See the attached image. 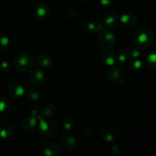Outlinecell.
I'll use <instances>...</instances> for the list:
<instances>
[{"label": "cell", "mask_w": 156, "mask_h": 156, "mask_svg": "<svg viewBox=\"0 0 156 156\" xmlns=\"http://www.w3.org/2000/svg\"><path fill=\"white\" fill-rule=\"evenodd\" d=\"M133 41L140 49H147L155 42V34L149 27H140L133 35Z\"/></svg>", "instance_id": "obj_1"}, {"label": "cell", "mask_w": 156, "mask_h": 156, "mask_svg": "<svg viewBox=\"0 0 156 156\" xmlns=\"http://www.w3.org/2000/svg\"><path fill=\"white\" fill-rule=\"evenodd\" d=\"M116 36L109 28L104 27L98 37V45L101 50H109L116 44Z\"/></svg>", "instance_id": "obj_2"}, {"label": "cell", "mask_w": 156, "mask_h": 156, "mask_svg": "<svg viewBox=\"0 0 156 156\" xmlns=\"http://www.w3.org/2000/svg\"><path fill=\"white\" fill-rule=\"evenodd\" d=\"M39 120V132L41 135L46 137L55 136L59 132V125L53 120H44L42 117Z\"/></svg>", "instance_id": "obj_3"}, {"label": "cell", "mask_w": 156, "mask_h": 156, "mask_svg": "<svg viewBox=\"0 0 156 156\" xmlns=\"http://www.w3.org/2000/svg\"><path fill=\"white\" fill-rule=\"evenodd\" d=\"M34 60L27 53H20L13 59L14 67L19 72L30 71L34 66Z\"/></svg>", "instance_id": "obj_4"}, {"label": "cell", "mask_w": 156, "mask_h": 156, "mask_svg": "<svg viewBox=\"0 0 156 156\" xmlns=\"http://www.w3.org/2000/svg\"><path fill=\"white\" fill-rule=\"evenodd\" d=\"M108 79L114 85H120L124 82L126 76L123 69L119 66H112L108 72Z\"/></svg>", "instance_id": "obj_5"}, {"label": "cell", "mask_w": 156, "mask_h": 156, "mask_svg": "<svg viewBox=\"0 0 156 156\" xmlns=\"http://www.w3.org/2000/svg\"><path fill=\"white\" fill-rule=\"evenodd\" d=\"M119 23H120V17L118 14L114 11H109L104 15L103 24L107 28H116Z\"/></svg>", "instance_id": "obj_6"}, {"label": "cell", "mask_w": 156, "mask_h": 156, "mask_svg": "<svg viewBox=\"0 0 156 156\" xmlns=\"http://www.w3.org/2000/svg\"><path fill=\"white\" fill-rule=\"evenodd\" d=\"M76 145H77V140L76 136L69 133L65 134L61 139V146L66 152H71L74 150L75 148L76 147Z\"/></svg>", "instance_id": "obj_7"}, {"label": "cell", "mask_w": 156, "mask_h": 156, "mask_svg": "<svg viewBox=\"0 0 156 156\" xmlns=\"http://www.w3.org/2000/svg\"><path fill=\"white\" fill-rule=\"evenodd\" d=\"M102 140L108 143H114L120 138V133L114 127H106L101 133Z\"/></svg>", "instance_id": "obj_8"}, {"label": "cell", "mask_w": 156, "mask_h": 156, "mask_svg": "<svg viewBox=\"0 0 156 156\" xmlns=\"http://www.w3.org/2000/svg\"><path fill=\"white\" fill-rule=\"evenodd\" d=\"M29 79L32 85L35 86H41L45 81V74L41 69H34L30 72Z\"/></svg>", "instance_id": "obj_9"}, {"label": "cell", "mask_w": 156, "mask_h": 156, "mask_svg": "<svg viewBox=\"0 0 156 156\" xmlns=\"http://www.w3.org/2000/svg\"><path fill=\"white\" fill-rule=\"evenodd\" d=\"M43 154L46 156H56L60 152L59 145L53 141H49L44 143L41 149Z\"/></svg>", "instance_id": "obj_10"}, {"label": "cell", "mask_w": 156, "mask_h": 156, "mask_svg": "<svg viewBox=\"0 0 156 156\" xmlns=\"http://www.w3.org/2000/svg\"><path fill=\"white\" fill-rule=\"evenodd\" d=\"M8 93L15 98H19L24 94V88L20 83L13 82L8 86Z\"/></svg>", "instance_id": "obj_11"}, {"label": "cell", "mask_w": 156, "mask_h": 156, "mask_svg": "<svg viewBox=\"0 0 156 156\" xmlns=\"http://www.w3.org/2000/svg\"><path fill=\"white\" fill-rule=\"evenodd\" d=\"M120 21L126 27H133L137 24V18L134 14L126 12L123 14L120 18Z\"/></svg>", "instance_id": "obj_12"}, {"label": "cell", "mask_w": 156, "mask_h": 156, "mask_svg": "<svg viewBox=\"0 0 156 156\" xmlns=\"http://www.w3.org/2000/svg\"><path fill=\"white\" fill-rule=\"evenodd\" d=\"M13 108L12 100L7 96L0 97V113L2 114H9Z\"/></svg>", "instance_id": "obj_13"}, {"label": "cell", "mask_w": 156, "mask_h": 156, "mask_svg": "<svg viewBox=\"0 0 156 156\" xmlns=\"http://www.w3.org/2000/svg\"><path fill=\"white\" fill-rule=\"evenodd\" d=\"M50 12V8L47 3L41 2L37 7L35 13H36L37 17L39 19L44 20L48 18Z\"/></svg>", "instance_id": "obj_14"}, {"label": "cell", "mask_w": 156, "mask_h": 156, "mask_svg": "<svg viewBox=\"0 0 156 156\" xmlns=\"http://www.w3.org/2000/svg\"><path fill=\"white\" fill-rule=\"evenodd\" d=\"M37 120L38 119L36 117L30 115V117H26L21 121V127L24 130L27 131V132H30V131L33 130L35 128Z\"/></svg>", "instance_id": "obj_15"}, {"label": "cell", "mask_w": 156, "mask_h": 156, "mask_svg": "<svg viewBox=\"0 0 156 156\" xmlns=\"http://www.w3.org/2000/svg\"><path fill=\"white\" fill-rule=\"evenodd\" d=\"M117 61V55L112 51L105 52L101 56V62L108 66H112Z\"/></svg>", "instance_id": "obj_16"}, {"label": "cell", "mask_w": 156, "mask_h": 156, "mask_svg": "<svg viewBox=\"0 0 156 156\" xmlns=\"http://www.w3.org/2000/svg\"><path fill=\"white\" fill-rule=\"evenodd\" d=\"M14 135L13 127L9 123H4L0 126V137L4 140H9Z\"/></svg>", "instance_id": "obj_17"}, {"label": "cell", "mask_w": 156, "mask_h": 156, "mask_svg": "<svg viewBox=\"0 0 156 156\" xmlns=\"http://www.w3.org/2000/svg\"><path fill=\"white\" fill-rule=\"evenodd\" d=\"M35 62H36L37 65H38L39 66L47 68L51 65L52 59L48 55L45 54V53H41L37 56L35 59Z\"/></svg>", "instance_id": "obj_18"}, {"label": "cell", "mask_w": 156, "mask_h": 156, "mask_svg": "<svg viewBox=\"0 0 156 156\" xmlns=\"http://www.w3.org/2000/svg\"><path fill=\"white\" fill-rule=\"evenodd\" d=\"M105 27L104 24H101V22L96 21V22H90L85 27V30L88 33L92 34H99L101 30Z\"/></svg>", "instance_id": "obj_19"}, {"label": "cell", "mask_w": 156, "mask_h": 156, "mask_svg": "<svg viewBox=\"0 0 156 156\" xmlns=\"http://www.w3.org/2000/svg\"><path fill=\"white\" fill-rule=\"evenodd\" d=\"M56 112V106L53 103H51V102H49V103L46 104V105H44L43 110L41 111L42 116H44V117H50L55 115Z\"/></svg>", "instance_id": "obj_20"}, {"label": "cell", "mask_w": 156, "mask_h": 156, "mask_svg": "<svg viewBox=\"0 0 156 156\" xmlns=\"http://www.w3.org/2000/svg\"><path fill=\"white\" fill-rule=\"evenodd\" d=\"M146 63L150 69L156 70V52H150L146 57Z\"/></svg>", "instance_id": "obj_21"}, {"label": "cell", "mask_w": 156, "mask_h": 156, "mask_svg": "<svg viewBox=\"0 0 156 156\" xmlns=\"http://www.w3.org/2000/svg\"><path fill=\"white\" fill-rule=\"evenodd\" d=\"M27 98L30 101H37L41 98V92L39 90L31 88L27 91Z\"/></svg>", "instance_id": "obj_22"}, {"label": "cell", "mask_w": 156, "mask_h": 156, "mask_svg": "<svg viewBox=\"0 0 156 156\" xmlns=\"http://www.w3.org/2000/svg\"><path fill=\"white\" fill-rule=\"evenodd\" d=\"M10 45V40L5 34H0V51H5Z\"/></svg>", "instance_id": "obj_23"}, {"label": "cell", "mask_w": 156, "mask_h": 156, "mask_svg": "<svg viewBox=\"0 0 156 156\" xmlns=\"http://www.w3.org/2000/svg\"><path fill=\"white\" fill-rule=\"evenodd\" d=\"M116 55H117V60L121 63L129 60V54H128V50L126 49H120Z\"/></svg>", "instance_id": "obj_24"}, {"label": "cell", "mask_w": 156, "mask_h": 156, "mask_svg": "<svg viewBox=\"0 0 156 156\" xmlns=\"http://www.w3.org/2000/svg\"><path fill=\"white\" fill-rule=\"evenodd\" d=\"M74 120L70 116H67V117H64V119L62 120V126H63L64 129H66V131L71 130L73 126H74Z\"/></svg>", "instance_id": "obj_25"}, {"label": "cell", "mask_w": 156, "mask_h": 156, "mask_svg": "<svg viewBox=\"0 0 156 156\" xmlns=\"http://www.w3.org/2000/svg\"><path fill=\"white\" fill-rule=\"evenodd\" d=\"M129 67L132 70L134 71H137V70H140V69L143 66V62L140 59V58H137V59H129Z\"/></svg>", "instance_id": "obj_26"}, {"label": "cell", "mask_w": 156, "mask_h": 156, "mask_svg": "<svg viewBox=\"0 0 156 156\" xmlns=\"http://www.w3.org/2000/svg\"><path fill=\"white\" fill-rule=\"evenodd\" d=\"M140 48L138 47H130L128 49V54H129V59H137V58H140L141 56V52L139 50Z\"/></svg>", "instance_id": "obj_27"}, {"label": "cell", "mask_w": 156, "mask_h": 156, "mask_svg": "<svg viewBox=\"0 0 156 156\" xmlns=\"http://www.w3.org/2000/svg\"><path fill=\"white\" fill-rule=\"evenodd\" d=\"M0 68H1L2 71L9 72L11 69V66L9 62H6V61H4V62H2L0 64Z\"/></svg>", "instance_id": "obj_28"}, {"label": "cell", "mask_w": 156, "mask_h": 156, "mask_svg": "<svg viewBox=\"0 0 156 156\" xmlns=\"http://www.w3.org/2000/svg\"><path fill=\"white\" fill-rule=\"evenodd\" d=\"M76 15H77V11L74 9H69L68 12H67V15H68L69 18H73Z\"/></svg>", "instance_id": "obj_29"}, {"label": "cell", "mask_w": 156, "mask_h": 156, "mask_svg": "<svg viewBox=\"0 0 156 156\" xmlns=\"http://www.w3.org/2000/svg\"><path fill=\"white\" fill-rule=\"evenodd\" d=\"M115 0H100V2L104 6H110L114 2Z\"/></svg>", "instance_id": "obj_30"}, {"label": "cell", "mask_w": 156, "mask_h": 156, "mask_svg": "<svg viewBox=\"0 0 156 156\" xmlns=\"http://www.w3.org/2000/svg\"><path fill=\"white\" fill-rule=\"evenodd\" d=\"M82 2H89L92 1V0H81Z\"/></svg>", "instance_id": "obj_31"}, {"label": "cell", "mask_w": 156, "mask_h": 156, "mask_svg": "<svg viewBox=\"0 0 156 156\" xmlns=\"http://www.w3.org/2000/svg\"><path fill=\"white\" fill-rule=\"evenodd\" d=\"M0 93H1V88H0Z\"/></svg>", "instance_id": "obj_32"}]
</instances>
